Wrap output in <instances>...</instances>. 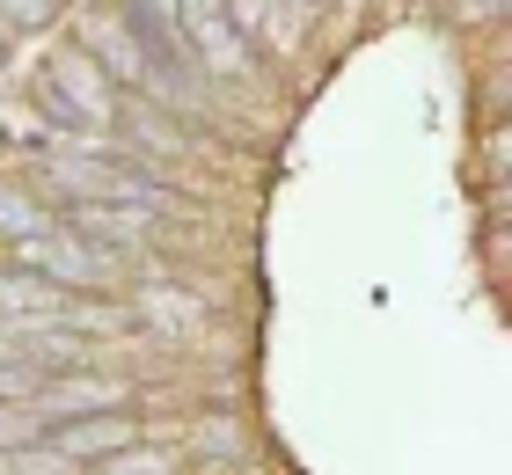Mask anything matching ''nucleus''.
I'll return each mask as SVG.
<instances>
[{
	"label": "nucleus",
	"instance_id": "1",
	"mask_svg": "<svg viewBox=\"0 0 512 475\" xmlns=\"http://www.w3.org/2000/svg\"><path fill=\"white\" fill-rule=\"evenodd\" d=\"M469 0H74L0 110V475H300L271 227L337 81Z\"/></svg>",
	"mask_w": 512,
	"mask_h": 475
}]
</instances>
